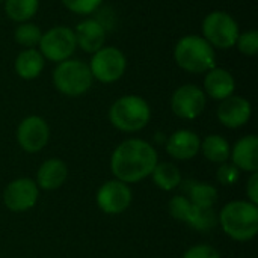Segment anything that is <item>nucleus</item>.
Listing matches in <instances>:
<instances>
[{
  "mask_svg": "<svg viewBox=\"0 0 258 258\" xmlns=\"http://www.w3.org/2000/svg\"><path fill=\"white\" fill-rule=\"evenodd\" d=\"M157 165L156 150L142 139H128L112 154L110 169L122 183H136L148 177Z\"/></svg>",
  "mask_w": 258,
  "mask_h": 258,
  "instance_id": "nucleus-1",
  "label": "nucleus"
},
{
  "mask_svg": "<svg viewBox=\"0 0 258 258\" xmlns=\"http://www.w3.org/2000/svg\"><path fill=\"white\" fill-rule=\"evenodd\" d=\"M219 222L231 239L246 242L255 237L258 231V207L251 201H233L227 204L221 215Z\"/></svg>",
  "mask_w": 258,
  "mask_h": 258,
  "instance_id": "nucleus-2",
  "label": "nucleus"
},
{
  "mask_svg": "<svg viewBox=\"0 0 258 258\" xmlns=\"http://www.w3.org/2000/svg\"><path fill=\"white\" fill-rule=\"evenodd\" d=\"M174 57L178 67L189 73H206L215 68L213 47L197 35L181 38L174 48Z\"/></svg>",
  "mask_w": 258,
  "mask_h": 258,
  "instance_id": "nucleus-3",
  "label": "nucleus"
},
{
  "mask_svg": "<svg viewBox=\"0 0 258 258\" xmlns=\"http://www.w3.org/2000/svg\"><path fill=\"white\" fill-rule=\"evenodd\" d=\"M151 118L148 103L138 95H125L116 100L110 110L109 119L121 132L133 133L142 130Z\"/></svg>",
  "mask_w": 258,
  "mask_h": 258,
  "instance_id": "nucleus-4",
  "label": "nucleus"
},
{
  "mask_svg": "<svg viewBox=\"0 0 258 258\" xmlns=\"http://www.w3.org/2000/svg\"><path fill=\"white\" fill-rule=\"evenodd\" d=\"M92 79L89 65L76 59L59 62L53 71V83L56 89L68 97H79L85 94L91 88Z\"/></svg>",
  "mask_w": 258,
  "mask_h": 258,
  "instance_id": "nucleus-5",
  "label": "nucleus"
},
{
  "mask_svg": "<svg viewBox=\"0 0 258 258\" xmlns=\"http://www.w3.org/2000/svg\"><path fill=\"white\" fill-rule=\"evenodd\" d=\"M203 33H204V39L212 47L227 50L236 45L240 32L236 20L230 14L222 11H215L204 18Z\"/></svg>",
  "mask_w": 258,
  "mask_h": 258,
  "instance_id": "nucleus-6",
  "label": "nucleus"
},
{
  "mask_svg": "<svg viewBox=\"0 0 258 258\" xmlns=\"http://www.w3.org/2000/svg\"><path fill=\"white\" fill-rule=\"evenodd\" d=\"M127 68L125 54L116 47H101L91 59V74L101 83H113L119 80Z\"/></svg>",
  "mask_w": 258,
  "mask_h": 258,
  "instance_id": "nucleus-7",
  "label": "nucleus"
},
{
  "mask_svg": "<svg viewBox=\"0 0 258 258\" xmlns=\"http://www.w3.org/2000/svg\"><path fill=\"white\" fill-rule=\"evenodd\" d=\"M38 45L41 48L39 50L41 54L45 59L59 63L73 56V53L76 51L77 42H76L74 30H71L70 27L57 26L42 33Z\"/></svg>",
  "mask_w": 258,
  "mask_h": 258,
  "instance_id": "nucleus-8",
  "label": "nucleus"
},
{
  "mask_svg": "<svg viewBox=\"0 0 258 258\" xmlns=\"http://www.w3.org/2000/svg\"><path fill=\"white\" fill-rule=\"evenodd\" d=\"M171 107L177 116L183 119H195L206 107V94L197 85H183L174 92Z\"/></svg>",
  "mask_w": 258,
  "mask_h": 258,
  "instance_id": "nucleus-9",
  "label": "nucleus"
},
{
  "mask_svg": "<svg viewBox=\"0 0 258 258\" xmlns=\"http://www.w3.org/2000/svg\"><path fill=\"white\" fill-rule=\"evenodd\" d=\"M50 130L47 122L36 115L27 116L21 121L17 130V141L27 153H38L48 142Z\"/></svg>",
  "mask_w": 258,
  "mask_h": 258,
  "instance_id": "nucleus-10",
  "label": "nucleus"
},
{
  "mask_svg": "<svg viewBox=\"0 0 258 258\" xmlns=\"http://www.w3.org/2000/svg\"><path fill=\"white\" fill-rule=\"evenodd\" d=\"M38 186L30 178H17L11 181L3 194L5 206L11 212H26L36 204Z\"/></svg>",
  "mask_w": 258,
  "mask_h": 258,
  "instance_id": "nucleus-11",
  "label": "nucleus"
},
{
  "mask_svg": "<svg viewBox=\"0 0 258 258\" xmlns=\"http://www.w3.org/2000/svg\"><path fill=\"white\" fill-rule=\"evenodd\" d=\"M132 203V190L130 187L119 181L112 180L104 183L97 194V204L98 207L109 215L122 213Z\"/></svg>",
  "mask_w": 258,
  "mask_h": 258,
  "instance_id": "nucleus-12",
  "label": "nucleus"
},
{
  "mask_svg": "<svg viewBox=\"0 0 258 258\" xmlns=\"http://www.w3.org/2000/svg\"><path fill=\"white\" fill-rule=\"evenodd\" d=\"M251 112L252 109L246 98L230 95L228 98L222 100L221 106L218 107V118L225 127L239 128L249 121Z\"/></svg>",
  "mask_w": 258,
  "mask_h": 258,
  "instance_id": "nucleus-13",
  "label": "nucleus"
},
{
  "mask_svg": "<svg viewBox=\"0 0 258 258\" xmlns=\"http://www.w3.org/2000/svg\"><path fill=\"white\" fill-rule=\"evenodd\" d=\"M77 45L86 53L98 51L106 39V30L97 20H85L74 30Z\"/></svg>",
  "mask_w": 258,
  "mask_h": 258,
  "instance_id": "nucleus-14",
  "label": "nucleus"
},
{
  "mask_svg": "<svg viewBox=\"0 0 258 258\" xmlns=\"http://www.w3.org/2000/svg\"><path fill=\"white\" fill-rule=\"evenodd\" d=\"M201 148V141L197 133L190 130L175 132L166 144V151L169 156L178 160H187L198 154Z\"/></svg>",
  "mask_w": 258,
  "mask_h": 258,
  "instance_id": "nucleus-15",
  "label": "nucleus"
},
{
  "mask_svg": "<svg viewBox=\"0 0 258 258\" xmlns=\"http://www.w3.org/2000/svg\"><path fill=\"white\" fill-rule=\"evenodd\" d=\"M204 88L206 92L215 98V100H225L230 95H233L236 82L230 71L224 68H212L207 71V76L204 79Z\"/></svg>",
  "mask_w": 258,
  "mask_h": 258,
  "instance_id": "nucleus-16",
  "label": "nucleus"
},
{
  "mask_svg": "<svg viewBox=\"0 0 258 258\" xmlns=\"http://www.w3.org/2000/svg\"><path fill=\"white\" fill-rule=\"evenodd\" d=\"M233 165L237 169L257 172L258 169V138L254 135L245 136L234 145L231 153Z\"/></svg>",
  "mask_w": 258,
  "mask_h": 258,
  "instance_id": "nucleus-17",
  "label": "nucleus"
},
{
  "mask_svg": "<svg viewBox=\"0 0 258 258\" xmlns=\"http://www.w3.org/2000/svg\"><path fill=\"white\" fill-rule=\"evenodd\" d=\"M68 169L60 159H48L45 160L36 174V186L44 190L59 189L67 180Z\"/></svg>",
  "mask_w": 258,
  "mask_h": 258,
  "instance_id": "nucleus-18",
  "label": "nucleus"
},
{
  "mask_svg": "<svg viewBox=\"0 0 258 258\" xmlns=\"http://www.w3.org/2000/svg\"><path fill=\"white\" fill-rule=\"evenodd\" d=\"M44 68V56L39 50L26 48L15 59V71L24 80L36 79Z\"/></svg>",
  "mask_w": 258,
  "mask_h": 258,
  "instance_id": "nucleus-19",
  "label": "nucleus"
},
{
  "mask_svg": "<svg viewBox=\"0 0 258 258\" xmlns=\"http://www.w3.org/2000/svg\"><path fill=\"white\" fill-rule=\"evenodd\" d=\"M186 190L189 192V201L201 209H213L218 201V190L207 183H195L189 181Z\"/></svg>",
  "mask_w": 258,
  "mask_h": 258,
  "instance_id": "nucleus-20",
  "label": "nucleus"
},
{
  "mask_svg": "<svg viewBox=\"0 0 258 258\" xmlns=\"http://www.w3.org/2000/svg\"><path fill=\"white\" fill-rule=\"evenodd\" d=\"M203 153L204 156L213 163H225L231 154L228 142L219 135H210L203 142Z\"/></svg>",
  "mask_w": 258,
  "mask_h": 258,
  "instance_id": "nucleus-21",
  "label": "nucleus"
},
{
  "mask_svg": "<svg viewBox=\"0 0 258 258\" xmlns=\"http://www.w3.org/2000/svg\"><path fill=\"white\" fill-rule=\"evenodd\" d=\"M151 174L157 187L163 190H174L181 183V174L174 163H157Z\"/></svg>",
  "mask_w": 258,
  "mask_h": 258,
  "instance_id": "nucleus-22",
  "label": "nucleus"
},
{
  "mask_svg": "<svg viewBox=\"0 0 258 258\" xmlns=\"http://www.w3.org/2000/svg\"><path fill=\"white\" fill-rule=\"evenodd\" d=\"M184 222H187L195 230L209 231L218 225V218H216V213L213 209H201L190 203V207L187 210Z\"/></svg>",
  "mask_w": 258,
  "mask_h": 258,
  "instance_id": "nucleus-23",
  "label": "nucleus"
},
{
  "mask_svg": "<svg viewBox=\"0 0 258 258\" xmlns=\"http://www.w3.org/2000/svg\"><path fill=\"white\" fill-rule=\"evenodd\" d=\"M39 6V0H5V11L14 21L24 23L30 20Z\"/></svg>",
  "mask_w": 258,
  "mask_h": 258,
  "instance_id": "nucleus-24",
  "label": "nucleus"
},
{
  "mask_svg": "<svg viewBox=\"0 0 258 258\" xmlns=\"http://www.w3.org/2000/svg\"><path fill=\"white\" fill-rule=\"evenodd\" d=\"M15 41L20 45H24L27 48H32L35 45L39 44L42 32L41 29L33 24V23H21L17 29H15Z\"/></svg>",
  "mask_w": 258,
  "mask_h": 258,
  "instance_id": "nucleus-25",
  "label": "nucleus"
},
{
  "mask_svg": "<svg viewBox=\"0 0 258 258\" xmlns=\"http://www.w3.org/2000/svg\"><path fill=\"white\" fill-rule=\"evenodd\" d=\"M237 48L246 54L254 56L258 53V32L257 30H248L245 33H239V38L236 41Z\"/></svg>",
  "mask_w": 258,
  "mask_h": 258,
  "instance_id": "nucleus-26",
  "label": "nucleus"
},
{
  "mask_svg": "<svg viewBox=\"0 0 258 258\" xmlns=\"http://www.w3.org/2000/svg\"><path fill=\"white\" fill-rule=\"evenodd\" d=\"M103 0H62V3L74 14L79 15H88L94 12Z\"/></svg>",
  "mask_w": 258,
  "mask_h": 258,
  "instance_id": "nucleus-27",
  "label": "nucleus"
},
{
  "mask_svg": "<svg viewBox=\"0 0 258 258\" xmlns=\"http://www.w3.org/2000/svg\"><path fill=\"white\" fill-rule=\"evenodd\" d=\"M239 180V169L234 165L222 163V166L218 169V181L224 186H231Z\"/></svg>",
  "mask_w": 258,
  "mask_h": 258,
  "instance_id": "nucleus-28",
  "label": "nucleus"
},
{
  "mask_svg": "<svg viewBox=\"0 0 258 258\" xmlns=\"http://www.w3.org/2000/svg\"><path fill=\"white\" fill-rule=\"evenodd\" d=\"M183 258H221L218 251L209 245H197L186 251Z\"/></svg>",
  "mask_w": 258,
  "mask_h": 258,
  "instance_id": "nucleus-29",
  "label": "nucleus"
},
{
  "mask_svg": "<svg viewBox=\"0 0 258 258\" xmlns=\"http://www.w3.org/2000/svg\"><path fill=\"white\" fill-rule=\"evenodd\" d=\"M246 194L248 197L251 198V203L252 204H258V174L254 172L248 181V186H246Z\"/></svg>",
  "mask_w": 258,
  "mask_h": 258,
  "instance_id": "nucleus-30",
  "label": "nucleus"
},
{
  "mask_svg": "<svg viewBox=\"0 0 258 258\" xmlns=\"http://www.w3.org/2000/svg\"><path fill=\"white\" fill-rule=\"evenodd\" d=\"M2 2H3V0H0V3H2Z\"/></svg>",
  "mask_w": 258,
  "mask_h": 258,
  "instance_id": "nucleus-31",
  "label": "nucleus"
}]
</instances>
